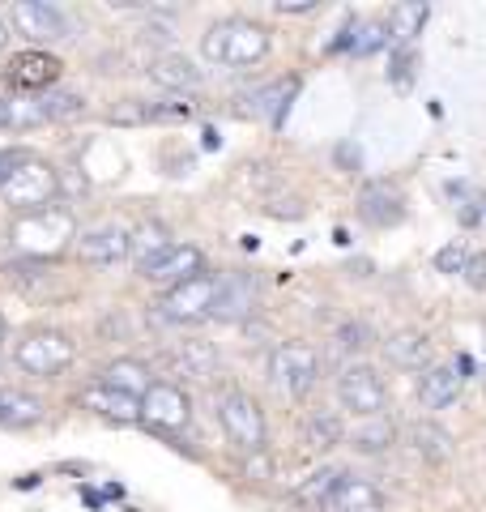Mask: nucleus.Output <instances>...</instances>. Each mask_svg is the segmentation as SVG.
Segmentation results:
<instances>
[{
  "label": "nucleus",
  "instance_id": "1",
  "mask_svg": "<svg viewBox=\"0 0 486 512\" xmlns=\"http://www.w3.org/2000/svg\"><path fill=\"white\" fill-rule=\"evenodd\" d=\"M201 56L222 69H248L269 56V30L252 18H222L201 35Z\"/></svg>",
  "mask_w": 486,
  "mask_h": 512
},
{
  "label": "nucleus",
  "instance_id": "2",
  "mask_svg": "<svg viewBox=\"0 0 486 512\" xmlns=\"http://www.w3.org/2000/svg\"><path fill=\"white\" fill-rule=\"evenodd\" d=\"M9 239L22 256H30V261H47V256L77 244V218H73V210H64V205H47V210L22 214L13 222Z\"/></svg>",
  "mask_w": 486,
  "mask_h": 512
},
{
  "label": "nucleus",
  "instance_id": "3",
  "mask_svg": "<svg viewBox=\"0 0 486 512\" xmlns=\"http://www.w3.org/2000/svg\"><path fill=\"white\" fill-rule=\"evenodd\" d=\"M56 197H60V175H56V167H47L43 158H26V163L0 184V201H5L9 210H18V218L47 210V205H56Z\"/></svg>",
  "mask_w": 486,
  "mask_h": 512
},
{
  "label": "nucleus",
  "instance_id": "4",
  "mask_svg": "<svg viewBox=\"0 0 486 512\" xmlns=\"http://www.w3.org/2000/svg\"><path fill=\"white\" fill-rule=\"evenodd\" d=\"M77 359V342L60 329H30L26 338L13 346V363L30 376H56Z\"/></svg>",
  "mask_w": 486,
  "mask_h": 512
},
{
  "label": "nucleus",
  "instance_id": "5",
  "mask_svg": "<svg viewBox=\"0 0 486 512\" xmlns=\"http://www.w3.org/2000/svg\"><path fill=\"white\" fill-rule=\"evenodd\" d=\"M218 423H222L226 440H231L239 453H261L265 448V414H261V406H256L252 393L226 389L218 397Z\"/></svg>",
  "mask_w": 486,
  "mask_h": 512
},
{
  "label": "nucleus",
  "instance_id": "6",
  "mask_svg": "<svg viewBox=\"0 0 486 512\" xmlns=\"http://www.w3.org/2000/svg\"><path fill=\"white\" fill-rule=\"evenodd\" d=\"M218 274H197L171 291H162L158 299V316L171 320V325H197V320L214 316V299H218Z\"/></svg>",
  "mask_w": 486,
  "mask_h": 512
},
{
  "label": "nucleus",
  "instance_id": "7",
  "mask_svg": "<svg viewBox=\"0 0 486 512\" xmlns=\"http://www.w3.org/2000/svg\"><path fill=\"white\" fill-rule=\"evenodd\" d=\"M320 376V355L303 342H282L269 355V380L282 397H307Z\"/></svg>",
  "mask_w": 486,
  "mask_h": 512
},
{
  "label": "nucleus",
  "instance_id": "8",
  "mask_svg": "<svg viewBox=\"0 0 486 512\" xmlns=\"http://www.w3.org/2000/svg\"><path fill=\"white\" fill-rule=\"evenodd\" d=\"M337 402H342V410L354 414V419H376V414L388 406L384 376L371 363L342 367V376H337Z\"/></svg>",
  "mask_w": 486,
  "mask_h": 512
},
{
  "label": "nucleus",
  "instance_id": "9",
  "mask_svg": "<svg viewBox=\"0 0 486 512\" xmlns=\"http://www.w3.org/2000/svg\"><path fill=\"white\" fill-rule=\"evenodd\" d=\"M9 26H13V35H22L30 43H60V39L73 35L69 13L47 5V0H13Z\"/></svg>",
  "mask_w": 486,
  "mask_h": 512
},
{
  "label": "nucleus",
  "instance_id": "10",
  "mask_svg": "<svg viewBox=\"0 0 486 512\" xmlns=\"http://www.w3.org/2000/svg\"><path fill=\"white\" fill-rule=\"evenodd\" d=\"M60 73H64V64L52 52L26 47V52H18L5 64V86L13 94H43V90H52L60 82Z\"/></svg>",
  "mask_w": 486,
  "mask_h": 512
},
{
  "label": "nucleus",
  "instance_id": "11",
  "mask_svg": "<svg viewBox=\"0 0 486 512\" xmlns=\"http://www.w3.org/2000/svg\"><path fill=\"white\" fill-rule=\"evenodd\" d=\"M141 423H150L158 431H184L192 423V402L180 384L154 380L141 397Z\"/></svg>",
  "mask_w": 486,
  "mask_h": 512
},
{
  "label": "nucleus",
  "instance_id": "12",
  "mask_svg": "<svg viewBox=\"0 0 486 512\" xmlns=\"http://www.w3.org/2000/svg\"><path fill=\"white\" fill-rule=\"evenodd\" d=\"M77 256L86 265H120L133 252V231L116 227V222H103V227H90L77 235Z\"/></svg>",
  "mask_w": 486,
  "mask_h": 512
},
{
  "label": "nucleus",
  "instance_id": "13",
  "mask_svg": "<svg viewBox=\"0 0 486 512\" xmlns=\"http://www.w3.org/2000/svg\"><path fill=\"white\" fill-rule=\"evenodd\" d=\"M197 274H205V252L201 248H192V244H171L167 252L158 256V261H150L141 269V278L145 282H154V286H180V282H188V278H197Z\"/></svg>",
  "mask_w": 486,
  "mask_h": 512
},
{
  "label": "nucleus",
  "instance_id": "14",
  "mask_svg": "<svg viewBox=\"0 0 486 512\" xmlns=\"http://www.w3.org/2000/svg\"><path fill=\"white\" fill-rule=\"evenodd\" d=\"M359 214H363L367 227H397L405 218V197L388 180H371L359 192Z\"/></svg>",
  "mask_w": 486,
  "mask_h": 512
},
{
  "label": "nucleus",
  "instance_id": "15",
  "mask_svg": "<svg viewBox=\"0 0 486 512\" xmlns=\"http://www.w3.org/2000/svg\"><path fill=\"white\" fill-rule=\"evenodd\" d=\"M77 402L86 406L90 414H99V419H111V423H141V397L107 389V384H99V380H94L90 389H81Z\"/></svg>",
  "mask_w": 486,
  "mask_h": 512
},
{
  "label": "nucleus",
  "instance_id": "16",
  "mask_svg": "<svg viewBox=\"0 0 486 512\" xmlns=\"http://www.w3.org/2000/svg\"><path fill=\"white\" fill-rule=\"evenodd\" d=\"M461 389H465V376L452 363H435L418 376V402H423V410H448L461 397Z\"/></svg>",
  "mask_w": 486,
  "mask_h": 512
},
{
  "label": "nucleus",
  "instance_id": "17",
  "mask_svg": "<svg viewBox=\"0 0 486 512\" xmlns=\"http://www.w3.org/2000/svg\"><path fill=\"white\" fill-rule=\"evenodd\" d=\"M252 308H256V278L252 274H222L218 299H214V320L235 325V320L252 316Z\"/></svg>",
  "mask_w": 486,
  "mask_h": 512
},
{
  "label": "nucleus",
  "instance_id": "18",
  "mask_svg": "<svg viewBox=\"0 0 486 512\" xmlns=\"http://www.w3.org/2000/svg\"><path fill=\"white\" fill-rule=\"evenodd\" d=\"M145 73L154 77V86L171 90V94H184V90H201V86H205V73H201L188 56H180V52H162V56H154Z\"/></svg>",
  "mask_w": 486,
  "mask_h": 512
},
{
  "label": "nucleus",
  "instance_id": "19",
  "mask_svg": "<svg viewBox=\"0 0 486 512\" xmlns=\"http://www.w3.org/2000/svg\"><path fill=\"white\" fill-rule=\"evenodd\" d=\"M384 355L393 367H405V372H427L435 367V350H431V338L418 329H401L393 338L384 342Z\"/></svg>",
  "mask_w": 486,
  "mask_h": 512
},
{
  "label": "nucleus",
  "instance_id": "20",
  "mask_svg": "<svg viewBox=\"0 0 486 512\" xmlns=\"http://www.w3.org/2000/svg\"><path fill=\"white\" fill-rule=\"evenodd\" d=\"M324 512H384V495L367 478H342L337 491L324 500Z\"/></svg>",
  "mask_w": 486,
  "mask_h": 512
},
{
  "label": "nucleus",
  "instance_id": "21",
  "mask_svg": "<svg viewBox=\"0 0 486 512\" xmlns=\"http://www.w3.org/2000/svg\"><path fill=\"white\" fill-rule=\"evenodd\" d=\"M405 444H410L414 457L431 461V466H440V461L452 457V436L440 423H431V419H418V423L405 427Z\"/></svg>",
  "mask_w": 486,
  "mask_h": 512
},
{
  "label": "nucleus",
  "instance_id": "22",
  "mask_svg": "<svg viewBox=\"0 0 486 512\" xmlns=\"http://www.w3.org/2000/svg\"><path fill=\"white\" fill-rule=\"evenodd\" d=\"M39 124H52L43 94H9V99H0V128L26 133V128H39Z\"/></svg>",
  "mask_w": 486,
  "mask_h": 512
},
{
  "label": "nucleus",
  "instance_id": "23",
  "mask_svg": "<svg viewBox=\"0 0 486 512\" xmlns=\"http://www.w3.org/2000/svg\"><path fill=\"white\" fill-rule=\"evenodd\" d=\"M299 94V77H282V82H269L265 90H256L252 94V116H261V120H269L273 128H282V120H286V111H290V99Z\"/></svg>",
  "mask_w": 486,
  "mask_h": 512
},
{
  "label": "nucleus",
  "instance_id": "24",
  "mask_svg": "<svg viewBox=\"0 0 486 512\" xmlns=\"http://www.w3.org/2000/svg\"><path fill=\"white\" fill-rule=\"evenodd\" d=\"M346 444L359 457H380V453H388V448L397 444V427L388 423L384 414H376V419H359V427L346 436Z\"/></svg>",
  "mask_w": 486,
  "mask_h": 512
},
{
  "label": "nucleus",
  "instance_id": "25",
  "mask_svg": "<svg viewBox=\"0 0 486 512\" xmlns=\"http://www.w3.org/2000/svg\"><path fill=\"white\" fill-rule=\"evenodd\" d=\"M99 384H107V389H120L128 397H145V389H150V367H145L141 359H116V363H107L103 367V376Z\"/></svg>",
  "mask_w": 486,
  "mask_h": 512
},
{
  "label": "nucleus",
  "instance_id": "26",
  "mask_svg": "<svg viewBox=\"0 0 486 512\" xmlns=\"http://www.w3.org/2000/svg\"><path fill=\"white\" fill-rule=\"evenodd\" d=\"M303 444H307V448H316V453H329V448L346 444V427H342V419H337L333 410H312V414L303 419Z\"/></svg>",
  "mask_w": 486,
  "mask_h": 512
},
{
  "label": "nucleus",
  "instance_id": "27",
  "mask_svg": "<svg viewBox=\"0 0 486 512\" xmlns=\"http://www.w3.org/2000/svg\"><path fill=\"white\" fill-rule=\"evenodd\" d=\"M431 18V9L423 0H405V5H393L388 9V35H393L401 47H410L414 35H423V26Z\"/></svg>",
  "mask_w": 486,
  "mask_h": 512
},
{
  "label": "nucleus",
  "instance_id": "28",
  "mask_svg": "<svg viewBox=\"0 0 486 512\" xmlns=\"http://www.w3.org/2000/svg\"><path fill=\"white\" fill-rule=\"evenodd\" d=\"M43 419V402L22 389H0V423L5 427H30Z\"/></svg>",
  "mask_w": 486,
  "mask_h": 512
},
{
  "label": "nucleus",
  "instance_id": "29",
  "mask_svg": "<svg viewBox=\"0 0 486 512\" xmlns=\"http://www.w3.org/2000/svg\"><path fill=\"white\" fill-rule=\"evenodd\" d=\"M171 363L180 367L184 376H209L218 367V350L209 342H180L171 350Z\"/></svg>",
  "mask_w": 486,
  "mask_h": 512
},
{
  "label": "nucleus",
  "instance_id": "30",
  "mask_svg": "<svg viewBox=\"0 0 486 512\" xmlns=\"http://www.w3.org/2000/svg\"><path fill=\"white\" fill-rule=\"evenodd\" d=\"M167 248H171L167 227H162V222H145V227L133 231V252H128V256H133V261L145 269L150 261H158V256L167 252Z\"/></svg>",
  "mask_w": 486,
  "mask_h": 512
},
{
  "label": "nucleus",
  "instance_id": "31",
  "mask_svg": "<svg viewBox=\"0 0 486 512\" xmlns=\"http://www.w3.org/2000/svg\"><path fill=\"white\" fill-rule=\"evenodd\" d=\"M346 478V470H337V466H324V470H316L312 478H307V483L295 491L303 504H312V508H324V500H329V495L337 491V483H342Z\"/></svg>",
  "mask_w": 486,
  "mask_h": 512
},
{
  "label": "nucleus",
  "instance_id": "32",
  "mask_svg": "<svg viewBox=\"0 0 486 512\" xmlns=\"http://www.w3.org/2000/svg\"><path fill=\"white\" fill-rule=\"evenodd\" d=\"M43 103H47V116L52 120H77V116H86V99L73 90H52V94H43Z\"/></svg>",
  "mask_w": 486,
  "mask_h": 512
},
{
  "label": "nucleus",
  "instance_id": "33",
  "mask_svg": "<svg viewBox=\"0 0 486 512\" xmlns=\"http://www.w3.org/2000/svg\"><path fill=\"white\" fill-rule=\"evenodd\" d=\"M384 39H388V22H354L350 52L354 56H371L376 47H384Z\"/></svg>",
  "mask_w": 486,
  "mask_h": 512
},
{
  "label": "nucleus",
  "instance_id": "34",
  "mask_svg": "<svg viewBox=\"0 0 486 512\" xmlns=\"http://www.w3.org/2000/svg\"><path fill=\"white\" fill-rule=\"evenodd\" d=\"M448 197L461 205V222H465V227H474V222L482 218V210H478V205H482V192H478L474 184H448Z\"/></svg>",
  "mask_w": 486,
  "mask_h": 512
},
{
  "label": "nucleus",
  "instance_id": "35",
  "mask_svg": "<svg viewBox=\"0 0 486 512\" xmlns=\"http://www.w3.org/2000/svg\"><path fill=\"white\" fill-rule=\"evenodd\" d=\"M414 64H418V56H414V47H397L393 52V60H388V77H393V86H410V77H414Z\"/></svg>",
  "mask_w": 486,
  "mask_h": 512
},
{
  "label": "nucleus",
  "instance_id": "36",
  "mask_svg": "<svg viewBox=\"0 0 486 512\" xmlns=\"http://www.w3.org/2000/svg\"><path fill=\"white\" fill-rule=\"evenodd\" d=\"M145 103H150V120H188L197 111L188 99H145Z\"/></svg>",
  "mask_w": 486,
  "mask_h": 512
},
{
  "label": "nucleus",
  "instance_id": "37",
  "mask_svg": "<svg viewBox=\"0 0 486 512\" xmlns=\"http://www.w3.org/2000/svg\"><path fill=\"white\" fill-rule=\"evenodd\" d=\"M465 261H469V252L461 244H448V248L435 252V269H440V274H461Z\"/></svg>",
  "mask_w": 486,
  "mask_h": 512
},
{
  "label": "nucleus",
  "instance_id": "38",
  "mask_svg": "<svg viewBox=\"0 0 486 512\" xmlns=\"http://www.w3.org/2000/svg\"><path fill=\"white\" fill-rule=\"evenodd\" d=\"M461 278H465L469 291H486V252H474V256H469L465 269H461Z\"/></svg>",
  "mask_w": 486,
  "mask_h": 512
},
{
  "label": "nucleus",
  "instance_id": "39",
  "mask_svg": "<svg viewBox=\"0 0 486 512\" xmlns=\"http://www.w3.org/2000/svg\"><path fill=\"white\" fill-rule=\"evenodd\" d=\"M26 158H30V154H22V150H0V184H5L9 175L26 163Z\"/></svg>",
  "mask_w": 486,
  "mask_h": 512
},
{
  "label": "nucleus",
  "instance_id": "40",
  "mask_svg": "<svg viewBox=\"0 0 486 512\" xmlns=\"http://www.w3.org/2000/svg\"><path fill=\"white\" fill-rule=\"evenodd\" d=\"M312 9H320V0H278V13H286V18H299V13Z\"/></svg>",
  "mask_w": 486,
  "mask_h": 512
},
{
  "label": "nucleus",
  "instance_id": "41",
  "mask_svg": "<svg viewBox=\"0 0 486 512\" xmlns=\"http://www.w3.org/2000/svg\"><path fill=\"white\" fill-rule=\"evenodd\" d=\"M342 346H346V350H363V346H367V329H363V325H346V329H342Z\"/></svg>",
  "mask_w": 486,
  "mask_h": 512
},
{
  "label": "nucleus",
  "instance_id": "42",
  "mask_svg": "<svg viewBox=\"0 0 486 512\" xmlns=\"http://www.w3.org/2000/svg\"><path fill=\"white\" fill-rule=\"evenodd\" d=\"M13 39V26H9V18L5 13H0V52H5V43Z\"/></svg>",
  "mask_w": 486,
  "mask_h": 512
},
{
  "label": "nucleus",
  "instance_id": "43",
  "mask_svg": "<svg viewBox=\"0 0 486 512\" xmlns=\"http://www.w3.org/2000/svg\"><path fill=\"white\" fill-rule=\"evenodd\" d=\"M5 333H9V325H5V316H0V342H5Z\"/></svg>",
  "mask_w": 486,
  "mask_h": 512
}]
</instances>
